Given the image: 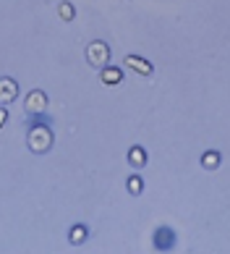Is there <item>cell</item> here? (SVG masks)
Returning a JSON list of instances; mask_svg holds the SVG:
<instances>
[{
	"label": "cell",
	"instance_id": "12",
	"mask_svg": "<svg viewBox=\"0 0 230 254\" xmlns=\"http://www.w3.org/2000/svg\"><path fill=\"white\" fill-rule=\"evenodd\" d=\"M141 186H144V184H141L139 176H131V178H128V191H131V194H141Z\"/></svg>",
	"mask_w": 230,
	"mask_h": 254
},
{
	"label": "cell",
	"instance_id": "7",
	"mask_svg": "<svg viewBox=\"0 0 230 254\" xmlns=\"http://www.w3.org/2000/svg\"><path fill=\"white\" fill-rule=\"evenodd\" d=\"M172 241H175V236H172V231H170V228H160V231H157V236H155L157 249H170V247H172Z\"/></svg>",
	"mask_w": 230,
	"mask_h": 254
},
{
	"label": "cell",
	"instance_id": "2",
	"mask_svg": "<svg viewBox=\"0 0 230 254\" xmlns=\"http://www.w3.org/2000/svg\"><path fill=\"white\" fill-rule=\"evenodd\" d=\"M86 58H89L92 65H97V68H105V65L110 63V48L105 42H92L89 48H86Z\"/></svg>",
	"mask_w": 230,
	"mask_h": 254
},
{
	"label": "cell",
	"instance_id": "5",
	"mask_svg": "<svg viewBox=\"0 0 230 254\" xmlns=\"http://www.w3.org/2000/svg\"><path fill=\"white\" fill-rule=\"evenodd\" d=\"M100 81L108 84V87H115V84L123 81V71L118 68V65H105L102 73H100Z\"/></svg>",
	"mask_w": 230,
	"mask_h": 254
},
{
	"label": "cell",
	"instance_id": "6",
	"mask_svg": "<svg viewBox=\"0 0 230 254\" xmlns=\"http://www.w3.org/2000/svg\"><path fill=\"white\" fill-rule=\"evenodd\" d=\"M126 63H128V68H133L136 73H141V76H152V71H155V68H152V63L139 58V55H128Z\"/></svg>",
	"mask_w": 230,
	"mask_h": 254
},
{
	"label": "cell",
	"instance_id": "13",
	"mask_svg": "<svg viewBox=\"0 0 230 254\" xmlns=\"http://www.w3.org/2000/svg\"><path fill=\"white\" fill-rule=\"evenodd\" d=\"M5 121H8V110H5V105H0V128L5 126Z\"/></svg>",
	"mask_w": 230,
	"mask_h": 254
},
{
	"label": "cell",
	"instance_id": "8",
	"mask_svg": "<svg viewBox=\"0 0 230 254\" xmlns=\"http://www.w3.org/2000/svg\"><path fill=\"white\" fill-rule=\"evenodd\" d=\"M128 163H131L133 168H144V163H147V152H144V147H131Z\"/></svg>",
	"mask_w": 230,
	"mask_h": 254
},
{
	"label": "cell",
	"instance_id": "10",
	"mask_svg": "<svg viewBox=\"0 0 230 254\" xmlns=\"http://www.w3.org/2000/svg\"><path fill=\"white\" fill-rule=\"evenodd\" d=\"M68 239H71V244H84L86 241V225H73Z\"/></svg>",
	"mask_w": 230,
	"mask_h": 254
},
{
	"label": "cell",
	"instance_id": "11",
	"mask_svg": "<svg viewBox=\"0 0 230 254\" xmlns=\"http://www.w3.org/2000/svg\"><path fill=\"white\" fill-rule=\"evenodd\" d=\"M58 16H60L63 21H73L76 11H73V5H71V3H60V5H58Z\"/></svg>",
	"mask_w": 230,
	"mask_h": 254
},
{
	"label": "cell",
	"instance_id": "3",
	"mask_svg": "<svg viewBox=\"0 0 230 254\" xmlns=\"http://www.w3.org/2000/svg\"><path fill=\"white\" fill-rule=\"evenodd\" d=\"M16 95H18V84L13 79H0V105L13 102Z\"/></svg>",
	"mask_w": 230,
	"mask_h": 254
},
{
	"label": "cell",
	"instance_id": "4",
	"mask_svg": "<svg viewBox=\"0 0 230 254\" xmlns=\"http://www.w3.org/2000/svg\"><path fill=\"white\" fill-rule=\"evenodd\" d=\"M47 108V95L40 89H34V92H29V97H26V110L29 113H42Z\"/></svg>",
	"mask_w": 230,
	"mask_h": 254
},
{
	"label": "cell",
	"instance_id": "1",
	"mask_svg": "<svg viewBox=\"0 0 230 254\" xmlns=\"http://www.w3.org/2000/svg\"><path fill=\"white\" fill-rule=\"evenodd\" d=\"M53 147V131L47 126H34L29 131V149L32 152H47Z\"/></svg>",
	"mask_w": 230,
	"mask_h": 254
},
{
	"label": "cell",
	"instance_id": "9",
	"mask_svg": "<svg viewBox=\"0 0 230 254\" xmlns=\"http://www.w3.org/2000/svg\"><path fill=\"white\" fill-rule=\"evenodd\" d=\"M201 165H204L207 171H215V168L220 165V152H204V157H201Z\"/></svg>",
	"mask_w": 230,
	"mask_h": 254
}]
</instances>
